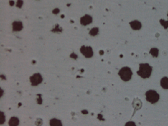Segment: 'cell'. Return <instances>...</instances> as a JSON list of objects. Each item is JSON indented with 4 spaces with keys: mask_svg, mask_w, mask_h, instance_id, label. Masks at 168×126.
Here are the masks:
<instances>
[{
    "mask_svg": "<svg viewBox=\"0 0 168 126\" xmlns=\"http://www.w3.org/2000/svg\"><path fill=\"white\" fill-rule=\"evenodd\" d=\"M93 18L90 15H85L84 17H82L80 19V23L82 25L86 26L87 25L90 24L92 22Z\"/></svg>",
    "mask_w": 168,
    "mask_h": 126,
    "instance_id": "8992f818",
    "label": "cell"
},
{
    "mask_svg": "<svg viewBox=\"0 0 168 126\" xmlns=\"http://www.w3.org/2000/svg\"><path fill=\"white\" fill-rule=\"evenodd\" d=\"M130 26L134 30H139L142 27L141 23L138 21H133L130 23Z\"/></svg>",
    "mask_w": 168,
    "mask_h": 126,
    "instance_id": "ba28073f",
    "label": "cell"
},
{
    "mask_svg": "<svg viewBox=\"0 0 168 126\" xmlns=\"http://www.w3.org/2000/svg\"><path fill=\"white\" fill-rule=\"evenodd\" d=\"M80 52L87 58H91L93 56V51L90 46H82L80 48Z\"/></svg>",
    "mask_w": 168,
    "mask_h": 126,
    "instance_id": "277c9868",
    "label": "cell"
},
{
    "mask_svg": "<svg viewBox=\"0 0 168 126\" xmlns=\"http://www.w3.org/2000/svg\"></svg>",
    "mask_w": 168,
    "mask_h": 126,
    "instance_id": "2e32d148",
    "label": "cell"
},
{
    "mask_svg": "<svg viewBox=\"0 0 168 126\" xmlns=\"http://www.w3.org/2000/svg\"><path fill=\"white\" fill-rule=\"evenodd\" d=\"M152 68L148 63H141L139 65V69L137 73L143 79L148 78L151 75Z\"/></svg>",
    "mask_w": 168,
    "mask_h": 126,
    "instance_id": "6da1fadb",
    "label": "cell"
},
{
    "mask_svg": "<svg viewBox=\"0 0 168 126\" xmlns=\"http://www.w3.org/2000/svg\"><path fill=\"white\" fill-rule=\"evenodd\" d=\"M150 53L152 54V56H155V57H157L158 55V49L157 48H152L151 49Z\"/></svg>",
    "mask_w": 168,
    "mask_h": 126,
    "instance_id": "4fadbf2b",
    "label": "cell"
},
{
    "mask_svg": "<svg viewBox=\"0 0 168 126\" xmlns=\"http://www.w3.org/2000/svg\"><path fill=\"white\" fill-rule=\"evenodd\" d=\"M23 28L22 23L20 21H15L12 23V30L14 31H20Z\"/></svg>",
    "mask_w": 168,
    "mask_h": 126,
    "instance_id": "52a82bcc",
    "label": "cell"
},
{
    "mask_svg": "<svg viewBox=\"0 0 168 126\" xmlns=\"http://www.w3.org/2000/svg\"><path fill=\"white\" fill-rule=\"evenodd\" d=\"M19 121L18 118L13 117L10 119L9 122V125L10 126H18L19 125Z\"/></svg>",
    "mask_w": 168,
    "mask_h": 126,
    "instance_id": "30bf717a",
    "label": "cell"
},
{
    "mask_svg": "<svg viewBox=\"0 0 168 126\" xmlns=\"http://www.w3.org/2000/svg\"><path fill=\"white\" fill-rule=\"evenodd\" d=\"M0 121H1V124L2 125V124H3L4 122H5V116H4V114H3V113L1 112V113H0Z\"/></svg>",
    "mask_w": 168,
    "mask_h": 126,
    "instance_id": "5bb4252c",
    "label": "cell"
},
{
    "mask_svg": "<svg viewBox=\"0 0 168 126\" xmlns=\"http://www.w3.org/2000/svg\"><path fill=\"white\" fill-rule=\"evenodd\" d=\"M22 1H21V0H18V1L17 2V6H18V7H21V6H22Z\"/></svg>",
    "mask_w": 168,
    "mask_h": 126,
    "instance_id": "9a60e30c",
    "label": "cell"
},
{
    "mask_svg": "<svg viewBox=\"0 0 168 126\" xmlns=\"http://www.w3.org/2000/svg\"><path fill=\"white\" fill-rule=\"evenodd\" d=\"M145 95H146V100L152 104L157 103L159 99V94L155 90H148L146 93Z\"/></svg>",
    "mask_w": 168,
    "mask_h": 126,
    "instance_id": "3957f363",
    "label": "cell"
},
{
    "mask_svg": "<svg viewBox=\"0 0 168 126\" xmlns=\"http://www.w3.org/2000/svg\"><path fill=\"white\" fill-rule=\"evenodd\" d=\"M118 75L123 81L128 82L131 80L132 76V72L129 68L124 67L120 69L118 72Z\"/></svg>",
    "mask_w": 168,
    "mask_h": 126,
    "instance_id": "7a4b0ae2",
    "label": "cell"
},
{
    "mask_svg": "<svg viewBox=\"0 0 168 126\" xmlns=\"http://www.w3.org/2000/svg\"><path fill=\"white\" fill-rule=\"evenodd\" d=\"M43 79L40 73H35L30 78V81L32 86H37L42 83Z\"/></svg>",
    "mask_w": 168,
    "mask_h": 126,
    "instance_id": "5b68a950",
    "label": "cell"
},
{
    "mask_svg": "<svg viewBox=\"0 0 168 126\" xmlns=\"http://www.w3.org/2000/svg\"><path fill=\"white\" fill-rule=\"evenodd\" d=\"M98 31H99L98 28L95 27V28H92V29L90 31L89 34H90V35H91V36H93V37H94V36H95V35H97L98 34Z\"/></svg>",
    "mask_w": 168,
    "mask_h": 126,
    "instance_id": "7c38bea8",
    "label": "cell"
},
{
    "mask_svg": "<svg viewBox=\"0 0 168 126\" xmlns=\"http://www.w3.org/2000/svg\"><path fill=\"white\" fill-rule=\"evenodd\" d=\"M161 85L164 89H168V78H163L161 81Z\"/></svg>",
    "mask_w": 168,
    "mask_h": 126,
    "instance_id": "9c48e42d",
    "label": "cell"
},
{
    "mask_svg": "<svg viewBox=\"0 0 168 126\" xmlns=\"http://www.w3.org/2000/svg\"><path fill=\"white\" fill-rule=\"evenodd\" d=\"M50 125L52 126H62L61 121L56 119H53L50 120Z\"/></svg>",
    "mask_w": 168,
    "mask_h": 126,
    "instance_id": "8fae6325",
    "label": "cell"
}]
</instances>
